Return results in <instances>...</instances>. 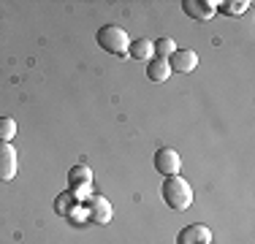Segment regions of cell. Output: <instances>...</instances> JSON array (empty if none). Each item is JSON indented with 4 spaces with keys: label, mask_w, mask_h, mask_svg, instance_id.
Returning a JSON list of instances; mask_svg holds the SVG:
<instances>
[{
    "label": "cell",
    "mask_w": 255,
    "mask_h": 244,
    "mask_svg": "<svg viewBox=\"0 0 255 244\" xmlns=\"http://www.w3.org/2000/svg\"><path fill=\"white\" fill-rule=\"evenodd\" d=\"M90 185H93V168L87 163H76L68 171V190L76 198H87L90 195Z\"/></svg>",
    "instance_id": "277c9868"
},
{
    "label": "cell",
    "mask_w": 255,
    "mask_h": 244,
    "mask_svg": "<svg viewBox=\"0 0 255 244\" xmlns=\"http://www.w3.org/2000/svg\"><path fill=\"white\" fill-rule=\"evenodd\" d=\"M79 201L82 198H76L71 190H65L54 198V212H57L60 217H79Z\"/></svg>",
    "instance_id": "30bf717a"
},
{
    "label": "cell",
    "mask_w": 255,
    "mask_h": 244,
    "mask_svg": "<svg viewBox=\"0 0 255 244\" xmlns=\"http://www.w3.org/2000/svg\"><path fill=\"white\" fill-rule=\"evenodd\" d=\"M215 0H182V11L198 22H206L215 16Z\"/></svg>",
    "instance_id": "ba28073f"
},
{
    "label": "cell",
    "mask_w": 255,
    "mask_h": 244,
    "mask_svg": "<svg viewBox=\"0 0 255 244\" xmlns=\"http://www.w3.org/2000/svg\"><path fill=\"white\" fill-rule=\"evenodd\" d=\"M16 138V120L14 117H0V141L11 144Z\"/></svg>",
    "instance_id": "9a60e30c"
},
{
    "label": "cell",
    "mask_w": 255,
    "mask_h": 244,
    "mask_svg": "<svg viewBox=\"0 0 255 244\" xmlns=\"http://www.w3.org/2000/svg\"><path fill=\"white\" fill-rule=\"evenodd\" d=\"M152 163H155V171H157V174H163V176H177L179 168H182L179 152L177 149H168V146H163V149L155 152Z\"/></svg>",
    "instance_id": "5b68a950"
},
{
    "label": "cell",
    "mask_w": 255,
    "mask_h": 244,
    "mask_svg": "<svg viewBox=\"0 0 255 244\" xmlns=\"http://www.w3.org/2000/svg\"><path fill=\"white\" fill-rule=\"evenodd\" d=\"M95 41L103 52L109 54H117V57H128V46H130V38L120 24H103L95 33Z\"/></svg>",
    "instance_id": "7a4b0ae2"
},
{
    "label": "cell",
    "mask_w": 255,
    "mask_h": 244,
    "mask_svg": "<svg viewBox=\"0 0 255 244\" xmlns=\"http://www.w3.org/2000/svg\"><path fill=\"white\" fill-rule=\"evenodd\" d=\"M171 76V65H168L166 57H152L147 63V79L149 82H166Z\"/></svg>",
    "instance_id": "8fae6325"
},
{
    "label": "cell",
    "mask_w": 255,
    "mask_h": 244,
    "mask_svg": "<svg viewBox=\"0 0 255 244\" xmlns=\"http://www.w3.org/2000/svg\"><path fill=\"white\" fill-rule=\"evenodd\" d=\"M16 149L14 144L0 141V182H11L16 176Z\"/></svg>",
    "instance_id": "52a82bcc"
},
{
    "label": "cell",
    "mask_w": 255,
    "mask_h": 244,
    "mask_svg": "<svg viewBox=\"0 0 255 244\" xmlns=\"http://www.w3.org/2000/svg\"><path fill=\"white\" fill-rule=\"evenodd\" d=\"M79 215H87V220L95 225H109L114 217V209L103 195H87L79 201Z\"/></svg>",
    "instance_id": "3957f363"
},
{
    "label": "cell",
    "mask_w": 255,
    "mask_h": 244,
    "mask_svg": "<svg viewBox=\"0 0 255 244\" xmlns=\"http://www.w3.org/2000/svg\"><path fill=\"white\" fill-rule=\"evenodd\" d=\"M250 5H253L250 0H239V3H217L215 11H220V14H228V16H239V14H245Z\"/></svg>",
    "instance_id": "4fadbf2b"
},
{
    "label": "cell",
    "mask_w": 255,
    "mask_h": 244,
    "mask_svg": "<svg viewBox=\"0 0 255 244\" xmlns=\"http://www.w3.org/2000/svg\"><path fill=\"white\" fill-rule=\"evenodd\" d=\"M128 54H130L133 60H152V57H155L152 41H149V38H136V41H130V46H128Z\"/></svg>",
    "instance_id": "7c38bea8"
},
{
    "label": "cell",
    "mask_w": 255,
    "mask_h": 244,
    "mask_svg": "<svg viewBox=\"0 0 255 244\" xmlns=\"http://www.w3.org/2000/svg\"><path fill=\"white\" fill-rule=\"evenodd\" d=\"M168 65H171V73H193L198 65L196 49H177V52L168 57Z\"/></svg>",
    "instance_id": "8992f818"
},
{
    "label": "cell",
    "mask_w": 255,
    "mask_h": 244,
    "mask_svg": "<svg viewBox=\"0 0 255 244\" xmlns=\"http://www.w3.org/2000/svg\"><path fill=\"white\" fill-rule=\"evenodd\" d=\"M212 242V231L206 225H185L177 236V244H209Z\"/></svg>",
    "instance_id": "9c48e42d"
},
{
    "label": "cell",
    "mask_w": 255,
    "mask_h": 244,
    "mask_svg": "<svg viewBox=\"0 0 255 244\" xmlns=\"http://www.w3.org/2000/svg\"><path fill=\"white\" fill-rule=\"evenodd\" d=\"M152 52H155V57H171L174 52H177V44H174V38H157L152 41Z\"/></svg>",
    "instance_id": "5bb4252c"
},
{
    "label": "cell",
    "mask_w": 255,
    "mask_h": 244,
    "mask_svg": "<svg viewBox=\"0 0 255 244\" xmlns=\"http://www.w3.org/2000/svg\"><path fill=\"white\" fill-rule=\"evenodd\" d=\"M160 195H163V201H166V206L174 212H185L193 206V187H190V182L182 179L179 174L166 176V182H163V187H160Z\"/></svg>",
    "instance_id": "6da1fadb"
}]
</instances>
